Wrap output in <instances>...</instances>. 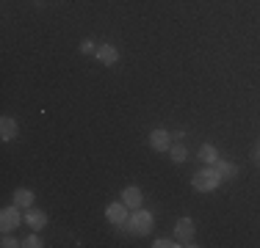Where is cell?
Returning <instances> with one entry per match:
<instances>
[{
	"instance_id": "1",
	"label": "cell",
	"mask_w": 260,
	"mask_h": 248,
	"mask_svg": "<svg viewBox=\"0 0 260 248\" xmlns=\"http://www.w3.org/2000/svg\"><path fill=\"white\" fill-rule=\"evenodd\" d=\"M152 226H155V218H152V213L150 210H133V215L127 218L125 223V229L130 234H136V237H144V234H150L152 232Z\"/></svg>"
},
{
	"instance_id": "2",
	"label": "cell",
	"mask_w": 260,
	"mask_h": 248,
	"mask_svg": "<svg viewBox=\"0 0 260 248\" xmlns=\"http://www.w3.org/2000/svg\"><path fill=\"white\" fill-rule=\"evenodd\" d=\"M221 182H224V179L216 171V166H208V169L197 171L194 177H191V185H194V190H200V193H210V190H216Z\"/></svg>"
},
{
	"instance_id": "3",
	"label": "cell",
	"mask_w": 260,
	"mask_h": 248,
	"mask_svg": "<svg viewBox=\"0 0 260 248\" xmlns=\"http://www.w3.org/2000/svg\"><path fill=\"white\" fill-rule=\"evenodd\" d=\"M20 210H22V207H17V204H11V207H3V210H0V229H3L6 234L14 232V229L22 223V213H20Z\"/></svg>"
},
{
	"instance_id": "4",
	"label": "cell",
	"mask_w": 260,
	"mask_h": 248,
	"mask_svg": "<svg viewBox=\"0 0 260 248\" xmlns=\"http://www.w3.org/2000/svg\"><path fill=\"white\" fill-rule=\"evenodd\" d=\"M194 232H197L194 218H180V221H177V226H175V240L180 245H197L194 243Z\"/></svg>"
},
{
	"instance_id": "5",
	"label": "cell",
	"mask_w": 260,
	"mask_h": 248,
	"mask_svg": "<svg viewBox=\"0 0 260 248\" xmlns=\"http://www.w3.org/2000/svg\"><path fill=\"white\" fill-rule=\"evenodd\" d=\"M105 218H108L111 223H116V226H125L127 218H130V207L125 201H114L105 207Z\"/></svg>"
},
{
	"instance_id": "6",
	"label": "cell",
	"mask_w": 260,
	"mask_h": 248,
	"mask_svg": "<svg viewBox=\"0 0 260 248\" xmlns=\"http://www.w3.org/2000/svg\"><path fill=\"white\" fill-rule=\"evenodd\" d=\"M150 146L155 149V152H169L172 149V133L164 127H155L150 133Z\"/></svg>"
},
{
	"instance_id": "7",
	"label": "cell",
	"mask_w": 260,
	"mask_h": 248,
	"mask_svg": "<svg viewBox=\"0 0 260 248\" xmlns=\"http://www.w3.org/2000/svg\"><path fill=\"white\" fill-rule=\"evenodd\" d=\"M94 55H97V61H100V64H105V66H114L116 61H119V50H116L114 45H100Z\"/></svg>"
},
{
	"instance_id": "8",
	"label": "cell",
	"mask_w": 260,
	"mask_h": 248,
	"mask_svg": "<svg viewBox=\"0 0 260 248\" xmlns=\"http://www.w3.org/2000/svg\"><path fill=\"white\" fill-rule=\"evenodd\" d=\"M122 201H125L130 210H139L141 201H144V198H141V188H136V185H127V188L122 190Z\"/></svg>"
},
{
	"instance_id": "9",
	"label": "cell",
	"mask_w": 260,
	"mask_h": 248,
	"mask_svg": "<svg viewBox=\"0 0 260 248\" xmlns=\"http://www.w3.org/2000/svg\"><path fill=\"white\" fill-rule=\"evenodd\" d=\"M25 223H28L30 229H34V232H39V229L47 223V215L42 213V210H34V207H30L28 213H25Z\"/></svg>"
},
{
	"instance_id": "10",
	"label": "cell",
	"mask_w": 260,
	"mask_h": 248,
	"mask_svg": "<svg viewBox=\"0 0 260 248\" xmlns=\"http://www.w3.org/2000/svg\"><path fill=\"white\" fill-rule=\"evenodd\" d=\"M0 138L3 141H14L17 138V121L11 116H3L0 119Z\"/></svg>"
},
{
	"instance_id": "11",
	"label": "cell",
	"mask_w": 260,
	"mask_h": 248,
	"mask_svg": "<svg viewBox=\"0 0 260 248\" xmlns=\"http://www.w3.org/2000/svg\"><path fill=\"white\" fill-rule=\"evenodd\" d=\"M14 204H17V207H22V210H30V207H34V190L17 188L14 190Z\"/></svg>"
},
{
	"instance_id": "12",
	"label": "cell",
	"mask_w": 260,
	"mask_h": 248,
	"mask_svg": "<svg viewBox=\"0 0 260 248\" xmlns=\"http://www.w3.org/2000/svg\"><path fill=\"white\" fill-rule=\"evenodd\" d=\"M216 171L221 174V179H233V177H238V166L230 163V160H216Z\"/></svg>"
},
{
	"instance_id": "13",
	"label": "cell",
	"mask_w": 260,
	"mask_h": 248,
	"mask_svg": "<svg viewBox=\"0 0 260 248\" xmlns=\"http://www.w3.org/2000/svg\"><path fill=\"white\" fill-rule=\"evenodd\" d=\"M200 160L208 166H216V160H219V149H216L213 144H202L200 146Z\"/></svg>"
},
{
	"instance_id": "14",
	"label": "cell",
	"mask_w": 260,
	"mask_h": 248,
	"mask_svg": "<svg viewBox=\"0 0 260 248\" xmlns=\"http://www.w3.org/2000/svg\"><path fill=\"white\" fill-rule=\"evenodd\" d=\"M169 157H172V163H185V160H188V152H185V146L175 144L169 149Z\"/></svg>"
},
{
	"instance_id": "15",
	"label": "cell",
	"mask_w": 260,
	"mask_h": 248,
	"mask_svg": "<svg viewBox=\"0 0 260 248\" xmlns=\"http://www.w3.org/2000/svg\"><path fill=\"white\" fill-rule=\"evenodd\" d=\"M80 53H83V55H91V53H97L94 42H91V39H83V42H80Z\"/></svg>"
},
{
	"instance_id": "16",
	"label": "cell",
	"mask_w": 260,
	"mask_h": 248,
	"mask_svg": "<svg viewBox=\"0 0 260 248\" xmlns=\"http://www.w3.org/2000/svg\"><path fill=\"white\" fill-rule=\"evenodd\" d=\"M152 245H155V248H177L180 243H172L169 237H158V240H155V243H152Z\"/></svg>"
},
{
	"instance_id": "17",
	"label": "cell",
	"mask_w": 260,
	"mask_h": 248,
	"mask_svg": "<svg viewBox=\"0 0 260 248\" xmlns=\"http://www.w3.org/2000/svg\"><path fill=\"white\" fill-rule=\"evenodd\" d=\"M22 245H25V248H42L45 243H42V237H36V234H30V237H28Z\"/></svg>"
},
{
	"instance_id": "18",
	"label": "cell",
	"mask_w": 260,
	"mask_h": 248,
	"mask_svg": "<svg viewBox=\"0 0 260 248\" xmlns=\"http://www.w3.org/2000/svg\"><path fill=\"white\" fill-rule=\"evenodd\" d=\"M0 245H3V248H14V245H20V243H17L14 237H9V234H6V237L0 240Z\"/></svg>"
},
{
	"instance_id": "19",
	"label": "cell",
	"mask_w": 260,
	"mask_h": 248,
	"mask_svg": "<svg viewBox=\"0 0 260 248\" xmlns=\"http://www.w3.org/2000/svg\"><path fill=\"white\" fill-rule=\"evenodd\" d=\"M255 160L260 163V144H257V149H255Z\"/></svg>"
}]
</instances>
